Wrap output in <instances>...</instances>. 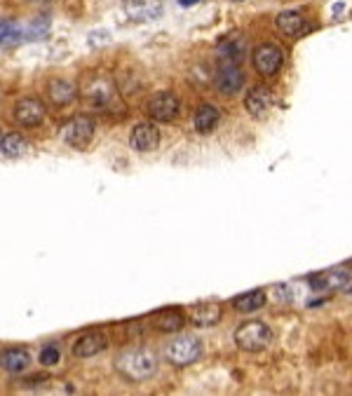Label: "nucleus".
Wrapping results in <instances>:
<instances>
[{
  "label": "nucleus",
  "mask_w": 352,
  "mask_h": 396,
  "mask_svg": "<svg viewBox=\"0 0 352 396\" xmlns=\"http://www.w3.org/2000/svg\"><path fill=\"white\" fill-rule=\"evenodd\" d=\"M0 141H3V129H0Z\"/></svg>",
  "instance_id": "bb28decb"
},
{
  "label": "nucleus",
  "mask_w": 352,
  "mask_h": 396,
  "mask_svg": "<svg viewBox=\"0 0 352 396\" xmlns=\"http://www.w3.org/2000/svg\"><path fill=\"white\" fill-rule=\"evenodd\" d=\"M272 104H275V97H272V92L268 90V87H263V85L252 87V90L247 92V97H245V108H247V113L252 117L268 115Z\"/></svg>",
  "instance_id": "9b49d317"
},
{
  "label": "nucleus",
  "mask_w": 352,
  "mask_h": 396,
  "mask_svg": "<svg viewBox=\"0 0 352 396\" xmlns=\"http://www.w3.org/2000/svg\"><path fill=\"white\" fill-rule=\"evenodd\" d=\"M148 323L155 328V331H160V333H176V331H181L183 328V323H186V316L181 310H160V312H155L151 319H148Z\"/></svg>",
  "instance_id": "6ab92c4d"
},
{
  "label": "nucleus",
  "mask_w": 352,
  "mask_h": 396,
  "mask_svg": "<svg viewBox=\"0 0 352 396\" xmlns=\"http://www.w3.org/2000/svg\"><path fill=\"white\" fill-rule=\"evenodd\" d=\"M146 113L155 122H171L178 115V99L171 92H158L146 104Z\"/></svg>",
  "instance_id": "6e6552de"
},
{
  "label": "nucleus",
  "mask_w": 352,
  "mask_h": 396,
  "mask_svg": "<svg viewBox=\"0 0 352 396\" xmlns=\"http://www.w3.org/2000/svg\"><path fill=\"white\" fill-rule=\"evenodd\" d=\"M265 305V291L263 289H254V291H247L242 293V296H235L233 298V307L242 314H249V312H256L261 310Z\"/></svg>",
  "instance_id": "4be33fe9"
},
{
  "label": "nucleus",
  "mask_w": 352,
  "mask_h": 396,
  "mask_svg": "<svg viewBox=\"0 0 352 396\" xmlns=\"http://www.w3.org/2000/svg\"><path fill=\"white\" fill-rule=\"evenodd\" d=\"M164 356H167V361L176 368L191 366V363H195L202 356V343L193 336H178L167 343Z\"/></svg>",
  "instance_id": "7ed1b4c3"
},
{
  "label": "nucleus",
  "mask_w": 352,
  "mask_h": 396,
  "mask_svg": "<svg viewBox=\"0 0 352 396\" xmlns=\"http://www.w3.org/2000/svg\"><path fill=\"white\" fill-rule=\"evenodd\" d=\"M12 117H14V122H17V124L31 129V127H38V124L45 122L47 106L43 104L41 99H36V97H23V99L17 101V104H14Z\"/></svg>",
  "instance_id": "423d86ee"
},
{
  "label": "nucleus",
  "mask_w": 352,
  "mask_h": 396,
  "mask_svg": "<svg viewBox=\"0 0 352 396\" xmlns=\"http://www.w3.org/2000/svg\"><path fill=\"white\" fill-rule=\"evenodd\" d=\"M31 366V354L28 350H23V347H7V350L0 352V368L5 370V373H23Z\"/></svg>",
  "instance_id": "a211bd4d"
},
{
  "label": "nucleus",
  "mask_w": 352,
  "mask_h": 396,
  "mask_svg": "<svg viewBox=\"0 0 352 396\" xmlns=\"http://www.w3.org/2000/svg\"><path fill=\"white\" fill-rule=\"evenodd\" d=\"M85 99L90 101V106L94 108H106L111 106V101L115 99V90L111 80H106V77H94L90 80V85L85 87Z\"/></svg>",
  "instance_id": "4468645a"
},
{
  "label": "nucleus",
  "mask_w": 352,
  "mask_h": 396,
  "mask_svg": "<svg viewBox=\"0 0 352 396\" xmlns=\"http://www.w3.org/2000/svg\"><path fill=\"white\" fill-rule=\"evenodd\" d=\"M270 343H272V331L263 321H245L235 331V345L242 352H249V354L263 352Z\"/></svg>",
  "instance_id": "f03ea898"
},
{
  "label": "nucleus",
  "mask_w": 352,
  "mask_h": 396,
  "mask_svg": "<svg viewBox=\"0 0 352 396\" xmlns=\"http://www.w3.org/2000/svg\"><path fill=\"white\" fill-rule=\"evenodd\" d=\"M252 63H254L258 75L272 77V75L279 73L282 63H284V52H282L277 45H270V43L258 45L256 50L252 52Z\"/></svg>",
  "instance_id": "39448f33"
},
{
  "label": "nucleus",
  "mask_w": 352,
  "mask_h": 396,
  "mask_svg": "<svg viewBox=\"0 0 352 396\" xmlns=\"http://www.w3.org/2000/svg\"><path fill=\"white\" fill-rule=\"evenodd\" d=\"M275 26L282 36L296 38V36L305 33V31L310 28V23H308V19H305V14L296 12V10H287V12H279L275 17Z\"/></svg>",
  "instance_id": "dca6fc26"
},
{
  "label": "nucleus",
  "mask_w": 352,
  "mask_h": 396,
  "mask_svg": "<svg viewBox=\"0 0 352 396\" xmlns=\"http://www.w3.org/2000/svg\"><path fill=\"white\" fill-rule=\"evenodd\" d=\"M221 314H223L221 303H211V300H207V303L193 305L191 310H188V319H191V323H195V326L207 328V326H214V323H218Z\"/></svg>",
  "instance_id": "2eb2a0df"
},
{
  "label": "nucleus",
  "mask_w": 352,
  "mask_h": 396,
  "mask_svg": "<svg viewBox=\"0 0 352 396\" xmlns=\"http://www.w3.org/2000/svg\"><path fill=\"white\" fill-rule=\"evenodd\" d=\"M47 97L54 106H68L78 97V87L68 80H50L47 85Z\"/></svg>",
  "instance_id": "aec40b11"
},
{
  "label": "nucleus",
  "mask_w": 352,
  "mask_h": 396,
  "mask_svg": "<svg viewBox=\"0 0 352 396\" xmlns=\"http://www.w3.org/2000/svg\"><path fill=\"white\" fill-rule=\"evenodd\" d=\"M28 150V141L21 137L19 132L3 134V141H0V153L5 157H19Z\"/></svg>",
  "instance_id": "5701e85b"
},
{
  "label": "nucleus",
  "mask_w": 352,
  "mask_h": 396,
  "mask_svg": "<svg viewBox=\"0 0 352 396\" xmlns=\"http://www.w3.org/2000/svg\"><path fill=\"white\" fill-rule=\"evenodd\" d=\"M94 132H97V127H94L92 117L78 115V117H73V120H68L64 124V129H61V139H64L66 146H70V148L85 150L94 141Z\"/></svg>",
  "instance_id": "20e7f679"
},
{
  "label": "nucleus",
  "mask_w": 352,
  "mask_h": 396,
  "mask_svg": "<svg viewBox=\"0 0 352 396\" xmlns=\"http://www.w3.org/2000/svg\"><path fill=\"white\" fill-rule=\"evenodd\" d=\"M242 85H245V75H242L240 70V63H223L218 61L216 66V75H214V87L221 94H238L242 90Z\"/></svg>",
  "instance_id": "1a4fd4ad"
},
{
  "label": "nucleus",
  "mask_w": 352,
  "mask_h": 396,
  "mask_svg": "<svg viewBox=\"0 0 352 396\" xmlns=\"http://www.w3.org/2000/svg\"><path fill=\"white\" fill-rule=\"evenodd\" d=\"M28 3H45V0H28Z\"/></svg>",
  "instance_id": "a878e982"
},
{
  "label": "nucleus",
  "mask_w": 352,
  "mask_h": 396,
  "mask_svg": "<svg viewBox=\"0 0 352 396\" xmlns=\"http://www.w3.org/2000/svg\"><path fill=\"white\" fill-rule=\"evenodd\" d=\"M247 54V43L240 36H228L216 45V59L223 63H242Z\"/></svg>",
  "instance_id": "f3484780"
},
{
  "label": "nucleus",
  "mask_w": 352,
  "mask_h": 396,
  "mask_svg": "<svg viewBox=\"0 0 352 396\" xmlns=\"http://www.w3.org/2000/svg\"><path fill=\"white\" fill-rule=\"evenodd\" d=\"M41 31H38V21H33L31 26H19L17 21L10 19H0V47H10V45H19L26 38H38Z\"/></svg>",
  "instance_id": "9d476101"
},
{
  "label": "nucleus",
  "mask_w": 352,
  "mask_h": 396,
  "mask_svg": "<svg viewBox=\"0 0 352 396\" xmlns=\"http://www.w3.org/2000/svg\"><path fill=\"white\" fill-rule=\"evenodd\" d=\"M129 146H132V150H137V153H141V155L153 153V150H158V146H160V129L153 122L134 124L132 127V134H129Z\"/></svg>",
  "instance_id": "0eeeda50"
},
{
  "label": "nucleus",
  "mask_w": 352,
  "mask_h": 396,
  "mask_svg": "<svg viewBox=\"0 0 352 396\" xmlns=\"http://www.w3.org/2000/svg\"><path fill=\"white\" fill-rule=\"evenodd\" d=\"M108 347V338L101 331H87L75 340L73 345V356L78 359H92V356L101 354Z\"/></svg>",
  "instance_id": "f8f14e48"
},
{
  "label": "nucleus",
  "mask_w": 352,
  "mask_h": 396,
  "mask_svg": "<svg viewBox=\"0 0 352 396\" xmlns=\"http://www.w3.org/2000/svg\"><path fill=\"white\" fill-rule=\"evenodd\" d=\"M124 12L134 21H155L162 17V0H124Z\"/></svg>",
  "instance_id": "ddd939ff"
},
{
  "label": "nucleus",
  "mask_w": 352,
  "mask_h": 396,
  "mask_svg": "<svg viewBox=\"0 0 352 396\" xmlns=\"http://www.w3.org/2000/svg\"><path fill=\"white\" fill-rule=\"evenodd\" d=\"M198 3H200V0H178V5H181V7H193Z\"/></svg>",
  "instance_id": "393cba45"
},
{
  "label": "nucleus",
  "mask_w": 352,
  "mask_h": 396,
  "mask_svg": "<svg viewBox=\"0 0 352 396\" xmlns=\"http://www.w3.org/2000/svg\"><path fill=\"white\" fill-rule=\"evenodd\" d=\"M38 361H41L43 366H57V363L61 361V350L54 343L45 345L41 354H38Z\"/></svg>",
  "instance_id": "b1692460"
},
{
  "label": "nucleus",
  "mask_w": 352,
  "mask_h": 396,
  "mask_svg": "<svg viewBox=\"0 0 352 396\" xmlns=\"http://www.w3.org/2000/svg\"><path fill=\"white\" fill-rule=\"evenodd\" d=\"M235 3H242V0H235Z\"/></svg>",
  "instance_id": "cd10ccee"
},
{
  "label": "nucleus",
  "mask_w": 352,
  "mask_h": 396,
  "mask_svg": "<svg viewBox=\"0 0 352 396\" xmlns=\"http://www.w3.org/2000/svg\"><path fill=\"white\" fill-rule=\"evenodd\" d=\"M115 370L129 382H144L158 373V356L148 347H129L115 359Z\"/></svg>",
  "instance_id": "f257e3e1"
},
{
  "label": "nucleus",
  "mask_w": 352,
  "mask_h": 396,
  "mask_svg": "<svg viewBox=\"0 0 352 396\" xmlns=\"http://www.w3.org/2000/svg\"><path fill=\"white\" fill-rule=\"evenodd\" d=\"M195 129L200 134H211L221 122V110L211 104H202L198 110H195Z\"/></svg>",
  "instance_id": "412c9836"
}]
</instances>
